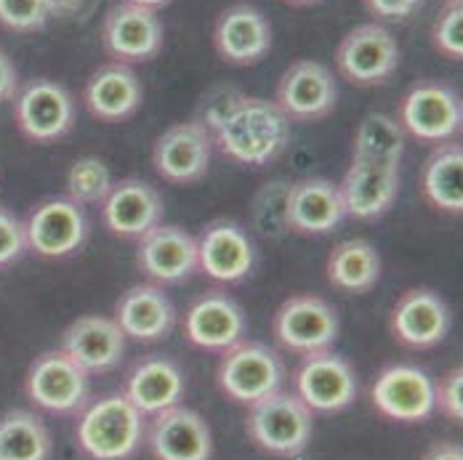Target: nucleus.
Returning a JSON list of instances; mask_svg holds the SVG:
<instances>
[{
  "instance_id": "nucleus-19",
  "label": "nucleus",
  "mask_w": 463,
  "mask_h": 460,
  "mask_svg": "<svg viewBox=\"0 0 463 460\" xmlns=\"http://www.w3.org/2000/svg\"><path fill=\"white\" fill-rule=\"evenodd\" d=\"M346 221V211L338 194V184L312 176L285 186L282 197V224L304 237H323Z\"/></svg>"
},
{
  "instance_id": "nucleus-3",
  "label": "nucleus",
  "mask_w": 463,
  "mask_h": 460,
  "mask_svg": "<svg viewBox=\"0 0 463 460\" xmlns=\"http://www.w3.org/2000/svg\"><path fill=\"white\" fill-rule=\"evenodd\" d=\"M312 415L315 413L293 391L279 389L248 408L245 431L259 450L278 458H293L309 447L315 428Z\"/></svg>"
},
{
  "instance_id": "nucleus-43",
  "label": "nucleus",
  "mask_w": 463,
  "mask_h": 460,
  "mask_svg": "<svg viewBox=\"0 0 463 460\" xmlns=\"http://www.w3.org/2000/svg\"><path fill=\"white\" fill-rule=\"evenodd\" d=\"M126 3H134V5H141V8H149V11H157V8H163V5H168L174 0H126Z\"/></svg>"
},
{
  "instance_id": "nucleus-32",
  "label": "nucleus",
  "mask_w": 463,
  "mask_h": 460,
  "mask_svg": "<svg viewBox=\"0 0 463 460\" xmlns=\"http://www.w3.org/2000/svg\"><path fill=\"white\" fill-rule=\"evenodd\" d=\"M51 431L43 418L30 410L0 415V460H48Z\"/></svg>"
},
{
  "instance_id": "nucleus-11",
  "label": "nucleus",
  "mask_w": 463,
  "mask_h": 460,
  "mask_svg": "<svg viewBox=\"0 0 463 460\" xmlns=\"http://www.w3.org/2000/svg\"><path fill=\"white\" fill-rule=\"evenodd\" d=\"M293 394L312 413H341L357 397V375L349 360L330 349L307 354L293 372Z\"/></svg>"
},
{
  "instance_id": "nucleus-35",
  "label": "nucleus",
  "mask_w": 463,
  "mask_h": 460,
  "mask_svg": "<svg viewBox=\"0 0 463 460\" xmlns=\"http://www.w3.org/2000/svg\"><path fill=\"white\" fill-rule=\"evenodd\" d=\"M431 46L448 59H463V3L448 0L431 24Z\"/></svg>"
},
{
  "instance_id": "nucleus-20",
  "label": "nucleus",
  "mask_w": 463,
  "mask_h": 460,
  "mask_svg": "<svg viewBox=\"0 0 463 460\" xmlns=\"http://www.w3.org/2000/svg\"><path fill=\"white\" fill-rule=\"evenodd\" d=\"M137 267L155 285H179L197 275V239L184 227L157 224L137 239Z\"/></svg>"
},
{
  "instance_id": "nucleus-16",
  "label": "nucleus",
  "mask_w": 463,
  "mask_h": 460,
  "mask_svg": "<svg viewBox=\"0 0 463 460\" xmlns=\"http://www.w3.org/2000/svg\"><path fill=\"white\" fill-rule=\"evenodd\" d=\"M213 136L194 120L176 123L152 144V165L168 184H197L213 160Z\"/></svg>"
},
{
  "instance_id": "nucleus-40",
  "label": "nucleus",
  "mask_w": 463,
  "mask_h": 460,
  "mask_svg": "<svg viewBox=\"0 0 463 460\" xmlns=\"http://www.w3.org/2000/svg\"><path fill=\"white\" fill-rule=\"evenodd\" d=\"M19 72L11 61V56L0 48V104L14 101V96L19 91Z\"/></svg>"
},
{
  "instance_id": "nucleus-24",
  "label": "nucleus",
  "mask_w": 463,
  "mask_h": 460,
  "mask_svg": "<svg viewBox=\"0 0 463 460\" xmlns=\"http://www.w3.org/2000/svg\"><path fill=\"white\" fill-rule=\"evenodd\" d=\"M128 338L123 335L120 324L104 314H83L75 323L67 324L61 333V352L78 362L89 375L109 372L126 357Z\"/></svg>"
},
{
  "instance_id": "nucleus-14",
  "label": "nucleus",
  "mask_w": 463,
  "mask_h": 460,
  "mask_svg": "<svg viewBox=\"0 0 463 460\" xmlns=\"http://www.w3.org/2000/svg\"><path fill=\"white\" fill-rule=\"evenodd\" d=\"M275 104L288 120H298V123L323 120L338 104L335 75L315 59L293 61L279 78Z\"/></svg>"
},
{
  "instance_id": "nucleus-10",
  "label": "nucleus",
  "mask_w": 463,
  "mask_h": 460,
  "mask_svg": "<svg viewBox=\"0 0 463 460\" xmlns=\"http://www.w3.org/2000/svg\"><path fill=\"white\" fill-rule=\"evenodd\" d=\"M27 250L41 258H67L75 256L89 242V216L70 197H51L38 202L24 219Z\"/></svg>"
},
{
  "instance_id": "nucleus-12",
  "label": "nucleus",
  "mask_w": 463,
  "mask_h": 460,
  "mask_svg": "<svg viewBox=\"0 0 463 460\" xmlns=\"http://www.w3.org/2000/svg\"><path fill=\"white\" fill-rule=\"evenodd\" d=\"M194 239H197V272L219 285L242 282L259 267L256 242L237 221L230 219L211 221Z\"/></svg>"
},
{
  "instance_id": "nucleus-6",
  "label": "nucleus",
  "mask_w": 463,
  "mask_h": 460,
  "mask_svg": "<svg viewBox=\"0 0 463 460\" xmlns=\"http://www.w3.org/2000/svg\"><path fill=\"white\" fill-rule=\"evenodd\" d=\"M27 399L51 415H75L91 402V375L61 349L33 360L24 375Z\"/></svg>"
},
{
  "instance_id": "nucleus-5",
  "label": "nucleus",
  "mask_w": 463,
  "mask_h": 460,
  "mask_svg": "<svg viewBox=\"0 0 463 460\" xmlns=\"http://www.w3.org/2000/svg\"><path fill=\"white\" fill-rule=\"evenodd\" d=\"M397 123L405 136L423 144H445L458 136L463 123L461 96L453 86L439 80H418L413 83L397 112Z\"/></svg>"
},
{
  "instance_id": "nucleus-21",
  "label": "nucleus",
  "mask_w": 463,
  "mask_h": 460,
  "mask_svg": "<svg viewBox=\"0 0 463 460\" xmlns=\"http://www.w3.org/2000/svg\"><path fill=\"white\" fill-rule=\"evenodd\" d=\"M144 439L155 460L213 458V434L208 420L184 405L152 415L149 428H144Z\"/></svg>"
},
{
  "instance_id": "nucleus-29",
  "label": "nucleus",
  "mask_w": 463,
  "mask_h": 460,
  "mask_svg": "<svg viewBox=\"0 0 463 460\" xmlns=\"http://www.w3.org/2000/svg\"><path fill=\"white\" fill-rule=\"evenodd\" d=\"M420 194L442 213H463V149L461 141L437 144L420 168Z\"/></svg>"
},
{
  "instance_id": "nucleus-13",
  "label": "nucleus",
  "mask_w": 463,
  "mask_h": 460,
  "mask_svg": "<svg viewBox=\"0 0 463 460\" xmlns=\"http://www.w3.org/2000/svg\"><path fill=\"white\" fill-rule=\"evenodd\" d=\"M371 402L394 423H423L437 413L434 378L416 365H389L373 380Z\"/></svg>"
},
{
  "instance_id": "nucleus-7",
  "label": "nucleus",
  "mask_w": 463,
  "mask_h": 460,
  "mask_svg": "<svg viewBox=\"0 0 463 460\" xmlns=\"http://www.w3.org/2000/svg\"><path fill=\"white\" fill-rule=\"evenodd\" d=\"M272 333L285 352L307 357L333 349L341 335V317L320 296L298 293L279 304Z\"/></svg>"
},
{
  "instance_id": "nucleus-4",
  "label": "nucleus",
  "mask_w": 463,
  "mask_h": 460,
  "mask_svg": "<svg viewBox=\"0 0 463 460\" xmlns=\"http://www.w3.org/2000/svg\"><path fill=\"white\" fill-rule=\"evenodd\" d=\"M285 375V362L272 346L242 338L237 346L222 354L216 368V383L227 399L250 408L279 391Z\"/></svg>"
},
{
  "instance_id": "nucleus-41",
  "label": "nucleus",
  "mask_w": 463,
  "mask_h": 460,
  "mask_svg": "<svg viewBox=\"0 0 463 460\" xmlns=\"http://www.w3.org/2000/svg\"><path fill=\"white\" fill-rule=\"evenodd\" d=\"M420 460H463V447L458 442H437Z\"/></svg>"
},
{
  "instance_id": "nucleus-26",
  "label": "nucleus",
  "mask_w": 463,
  "mask_h": 460,
  "mask_svg": "<svg viewBox=\"0 0 463 460\" xmlns=\"http://www.w3.org/2000/svg\"><path fill=\"white\" fill-rule=\"evenodd\" d=\"M338 194L346 211V219L375 221L392 211L400 194V168L397 165H373L352 160L344 179L338 182Z\"/></svg>"
},
{
  "instance_id": "nucleus-30",
  "label": "nucleus",
  "mask_w": 463,
  "mask_h": 460,
  "mask_svg": "<svg viewBox=\"0 0 463 460\" xmlns=\"http://www.w3.org/2000/svg\"><path fill=\"white\" fill-rule=\"evenodd\" d=\"M381 269L383 261L378 248L363 237H352L333 245L325 261V275L330 285L349 296H363L373 290L375 282L381 279Z\"/></svg>"
},
{
  "instance_id": "nucleus-22",
  "label": "nucleus",
  "mask_w": 463,
  "mask_h": 460,
  "mask_svg": "<svg viewBox=\"0 0 463 460\" xmlns=\"http://www.w3.org/2000/svg\"><path fill=\"white\" fill-rule=\"evenodd\" d=\"M213 48L219 59L232 67H250L269 53L272 24L256 5L234 3L224 8L216 19Z\"/></svg>"
},
{
  "instance_id": "nucleus-27",
  "label": "nucleus",
  "mask_w": 463,
  "mask_h": 460,
  "mask_svg": "<svg viewBox=\"0 0 463 460\" xmlns=\"http://www.w3.org/2000/svg\"><path fill=\"white\" fill-rule=\"evenodd\" d=\"M141 80L131 64L123 61H107L93 70L86 89H83V104L91 112V117L101 123H123L139 112Z\"/></svg>"
},
{
  "instance_id": "nucleus-1",
  "label": "nucleus",
  "mask_w": 463,
  "mask_h": 460,
  "mask_svg": "<svg viewBox=\"0 0 463 460\" xmlns=\"http://www.w3.org/2000/svg\"><path fill=\"white\" fill-rule=\"evenodd\" d=\"M290 141V120L275 101L248 96L213 136V146L237 165L264 168L282 157Z\"/></svg>"
},
{
  "instance_id": "nucleus-25",
  "label": "nucleus",
  "mask_w": 463,
  "mask_h": 460,
  "mask_svg": "<svg viewBox=\"0 0 463 460\" xmlns=\"http://www.w3.org/2000/svg\"><path fill=\"white\" fill-rule=\"evenodd\" d=\"M101 221L109 234L120 239H141L146 231L163 224V197L141 179L115 182L101 200Z\"/></svg>"
},
{
  "instance_id": "nucleus-37",
  "label": "nucleus",
  "mask_w": 463,
  "mask_h": 460,
  "mask_svg": "<svg viewBox=\"0 0 463 460\" xmlns=\"http://www.w3.org/2000/svg\"><path fill=\"white\" fill-rule=\"evenodd\" d=\"M24 253H27L24 221L11 211L0 208V269L16 264Z\"/></svg>"
},
{
  "instance_id": "nucleus-42",
  "label": "nucleus",
  "mask_w": 463,
  "mask_h": 460,
  "mask_svg": "<svg viewBox=\"0 0 463 460\" xmlns=\"http://www.w3.org/2000/svg\"><path fill=\"white\" fill-rule=\"evenodd\" d=\"M51 3V14H75L80 8L83 0H48Z\"/></svg>"
},
{
  "instance_id": "nucleus-33",
  "label": "nucleus",
  "mask_w": 463,
  "mask_h": 460,
  "mask_svg": "<svg viewBox=\"0 0 463 460\" xmlns=\"http://www.w3.org/2000/svg\"><path fill=\"white\" fill-rule=\"evenodd\" d=\"M112 184V171L101 157H78L67 168V197L80 208L101 205Z\"/></svg>"
},
{
  "instance_id": "nucleus-23",
  "label": "nucleus",
  "mask_w": 463,
  "mask_h": 460,
  "mask_svg": "<svg viewBox=\"0 0 463 460\" xmlns=\"http://www.w3.org/2000/svg\"><path fill=\"white\" fill-rule=\"evenodd\" d=\"M115 323L134 343H157L174 333L179 323L176 306L163 285L141 282L128 287L115 304Z\"/></svg>"
},
{
  "instance_id": "nucleus-15",
  "label": "nucleus",
  "mask_w": 463,
  "mask_h": 460,
  "mask_svg": "<svg viewBox=\"0 0 463 460\" xmlns=\"http://www.w3.org/2000/svg\"><path fill=\"white\" fill-rule=\"evenodd\" d=\"M453 327V312L448 301L431 287L405 290L389 314V330L397 343L408 349H434L439 346Z\"/></svg>"
},
{
  "instance_id": "nucleus-44",
  "label": "nucleus",
  "mask_w": 463,
  "mask_h": 460,
  "mask_svg": "<svg viewBox=\"0 0 463 460\" xmlns=\"http://www.w3.org/2000/svg\"><path fill=\"white\" fill-rule=\"evenodd\" d=\"M285 3H290V5H315L320 0H285Z\"/></svg>"
},
{
  "instance_id": "nucleus-28",
  "label": "nucleus",
  "mask_w": 463,
  "mask_h": 460,
  "mask_svg": "<svg viewBox=\"0 0 463 460\" xmlns=\"http://www.w3.org/2000/svg\"><path fill=\"white\" fill-rule=\"evenodd\" d=\"M123 394L141 415H157L182 405L184 372L168 357H141L126 375Z\"/></svg>"
},
{
  "instance_id": "nucleus-2",
  "label": "nucleus",
  "mask_w": 463,
  "mask_h": 460,
  "mask_svg": "<svg viewBox=\"0 0 463 460\" xmlns=\"http://www.w3.org/2000/svg\"><path fill=\"white\" fill-rule=\"evenodd\" d=\"M78 447L91 460H131L144 442V415L123 391L91 399L78 418Z\"/></svg>"
},
{
  "instance_id": "nucleus-38",
  "label": "nucleus",
  "mask_w": 463,
  "mask_h": 460,
  "mask_svg": "<svg viewBox=\"0 0 463 460\" xmlns=\"http://www.w3.org/2000/svg\"><path fill=\"white\" fill-rule=\"evenodd\" d=\"M434 405L437 410L461 423L463 420V370H448L439 380H434Z\"/></svg>"
},
{
  "instance_id": "nucleus-18",
  "label": "nucleus",
  "mask_w": 463,
  "mask_h": 460,
  "mask_svg": "<svg viewBox=\"0 0 463 460\" xmlns=\"http://www.w3.org/2000/svg\"><path fill=\"white\" fill-rule=\"evenodd\" d=\"M163 22L157 11L141 8L134 3H118L107 11L101 24V43L112 61L139 64L149 61L163 48Z\"/></svg>"
},
{
  "instance_id": "nucleus-31",
  "label": "nucleus",
  "mask_w": 463,
  "mask_h": 460,
  "mask_svg": "<svg viewBox=\"0 0 463 460\" xmlns=\"http://www.w3.org/2000/svg\"><path fill=\"white\" fill-rule=\"evenodd\" d=\"M408 136L400 128L397 117L371 112L363 117L352 138V160L357 163H373V165H402Z\"/></svg>"
},
{
  "instance_id": "nucleus-9",
  "label": "nucleus",
  "mask_w": 463,
  "mask_h": 460,
  "mask_svg": "<svg viewBox=\"0 0 463 460\" xmlns=\"http://www.w3.org/2000/svg\"><path fill=\"white\" fill-rule=\"evenodd\" d=\"M335 67L352 86H381L400 67L397 38L381 22L357 24L335 48Z\"/></svg>"
},
{
  "instance_id": "nucleus-36",
  "label": "nucleus",
  "mask_w": 463,
  "mask_h": 460,
  "mask_svg": "<svg viewBox=\"0 0 463 460\" xmlns=\"http://www.w3.org/2000/svg\"><path fill=\"white\" fill-rule=\"evenodd\" d=\"M51 16L48 0H0V27L11 33H38Z\"/></svg>"
},
{
  "instance_id": "nucleus-8",
  "label": "nucleus",
  "mask_w": 463,
  "mask_h": 460,
  "mask_svg": "<svg viewBox=\"0 0 463 460\" xmlns=\"http://www.w3.org/2000/svg\"><path fill=\"white\" fill-rule=\"evenodd\" d=\"M14 120L19 134L33 144L59 141L75 126V99L56 80L33 78L14 96Z\"/></svg>"
},
{
  "instance_id": "nucleus-17",
  "label": "nucleus",
  "mask_w": 463,
  "mask_h": 460,
  "mask_svg": "<svg viewBox=\"0 0 463 460\" xmlns=\"http://www.w3.org/2000/svg\"><path fill=\"white\" fill-rule=\"evenodd\" d=\"M186 341L211 354H224L245 338V312L224 290H208L197 296L182 317Z\"/></svg>"
},
{
  "instance_id": "nucleus-39",
  "label": "nucleus",
  "mask_w": 463,
  "mask_h": 460,
  "mask_svg": "<svg viewBox=\"0 0 463 460\" xmlns=\"http://www.w3.org/2000/svg\"><path fill=\"white\" fill-rule=\"evenodd\" d=\"M363 3H365V8H368L373 19H381V22L411 19L423 5V0H363Z\"/></svg>"
},
{
  "instance_id": "nucleus-34",
  "label": "nucleus",
  "mask_w": 463,
  "mask_h": 460,
  "mask_svg": "<svg viewBox=\"0 0 463 460\" xmlns=\"http://www.w3.org/2000/svg\"><path fill=\"white\" fill-rule=\"evenodd\" d=\"M245 99V93L240 91L232 83H219L211 91L203 93V99L197 101L194 109V123H200L211 136L219 134V128L232 117V112L240 107V101Z\"/></svg>"
}]
</instances>
